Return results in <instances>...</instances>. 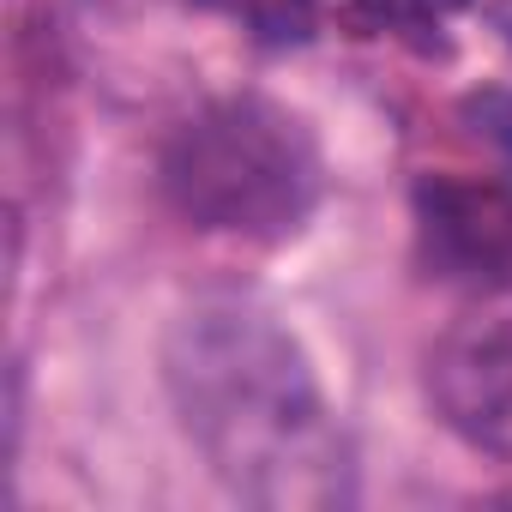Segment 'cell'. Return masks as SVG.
Wrapping results in <instances>:
<instances>
[{"instance_id": "277c9868", "label": "cell", "mask_w": 512, "mask_h": 512, "mask_svg": "<svg viewBox=\"0 0 512 512\" xmlns=\"http://www.w3.org/2000/svg\"><path fill=\"white\" fill-rule=\"evenodd\" d=\"M428 398L464 446L512 464V314L458 320L428 350Z\"/></svg>"}, {"instance_id": "6da1fadb", "label": "cell", "mask_w": 512, "mask_h": 512, "mask_svg": "<svg viewBox=\"0 0 512 512\" xmlns=\"http://www.w3.org/2000/svg\"><path fill=\"white\" fill-rule=\"evenodd\" d=\"M163 380L187 440L241 500L326 506L344 494V446L314 362L260 302H193L169 326Z\"/></svg>"}, {"instance_id": "7a4b0ae2", "label": "cell", "mask_w": 512, "mask_h": 512, "mask_svg": "<svg viewBox=\"0 0 512 512\" xmlns=\"http://www.w3.org/2000/svg\"><path fill=\"white\" fill-rule=\"evenodd\" d=\"M320 145L302 115L266 97H223L163 145V193L193 229L284 241L320 205Z\"/></svg>"}, {"instance_id": "3957f363", "label": "cell", "mask_w": 512, "mask_h": 512, "mask_svg": "<svg viewBox=\"0 0 512 512\" xmlns=\"http://www.w3.org/2000/svg\"><path fill=\"white\" fill-rule=\"evenodd\" d=\"M416 247L440 284L512 296V187L476 175H422Z\"/></svg>"}, {"instance_id": "8992f818", "label": "cell", "mask_w": 512, "mask_h": 512, "mask_svg": "<svg viewBox=\"0 0 512 512\" xmlns=\"http://www.w3.org/2000/svg\"><path fill=\"white\" fill-rule=\"evenodd\" d=\"M470 0H350V25L362 37H428L440 25H452Z\"/></svg>"}, {"instance_id": "5b68a950", "label": "cell", "mask_w": 512, "mask_h": 512, "mask_svg": "<svg viewBox=\"0 0 512 512\" xmlns=\"http://www.w3.org/2000/svg\"><path fill=\"white\" fill-rule=\"evenodd\" d=\"M193 7L229 19L241 37H253L260 49H302L320 25L314 0H193Z\"/></svg>"}]
</instances>
